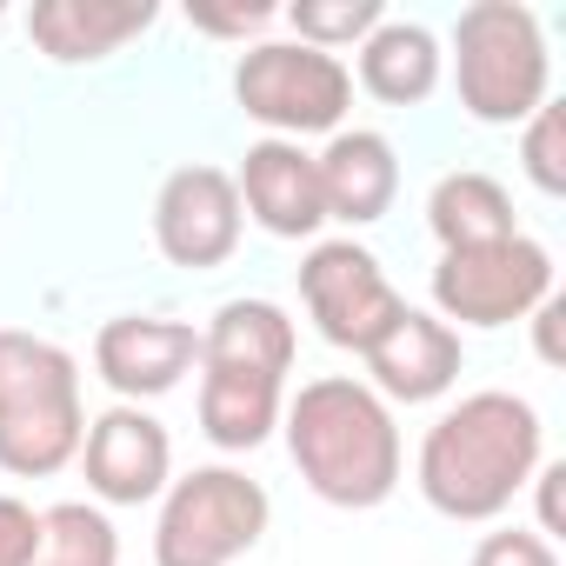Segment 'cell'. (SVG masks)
Returning a JSON list of instances; mask_svg holds the SVG:
<instances>
[{
    "mask_svg": "<svg viewBox=\"0 0 566 566\" xmlns=\"http://www.w3.org/2000/svg\"><path fill=\"white\" fill-rule=\"evenodd\" d=\"M539 460H546L539 407L506 394V387H486V394H467L460 407H447L427 427L413 480H420V500L433 513L480 526V520H500L526 493Z\"/></svg>",
    "mask_w": 566,
    "mask_h": 566,
    "instance_id": "1",
    "label": "cell"
},
{
    "mask_svg": "<svg viewBox=\"0 0 566 566\" xmlns=\"http://www.w3.org/2000/svg\"><path fill=\"white\" fill-rule=\"evenodd\" d=\"M280 433H287V453H294L301 480L327 506L367 513V506L394 500V486H400V427H394V407L367 380H347V374L307 380L287 400V413H280Z\"/></svg>",
    "mask_w": 566,
    "mask_h": 566,
    "instance_id": "2",
    "label": "cell"
},
{
    "mask_svg": "<svg viewBox=\"0 0 566 566\" xmlns=\"http://www.w3.org/2000/svg\"><path fill=\"white\" fill-rule=\"evenodd\" d=\"M87 413H81V367L67 347L0 327V473L54 480L81 460Z\"/></svg>",
    "mask_w": 566,
    "mask_h": 566,
    "instance_id": "3",
    "label": "cell"
},
{
    "mask_svg": "<svg viewBox=\"0 0 566 566\" xmlns=\"http://www.w3.org/2000/svg\"><path fill=\"white\" fill-rule=\"evenodd\" d=\"M453 94L480 127H526L553 101L546 28L520 0H473L453 21Z\"/></svg>",
    "mask_w": 566,
    "mask_h": 566,
    "instance_id": "4",
    "label": "cell"
},
{
    "mask_svg": "<svg viewBox=\"0 0 566 566\" xmlns=\"http://www.w3.org/2000/svg\"><path fill=\"white\" fill-rule=\"evenodd\" d=\"M273 500L240 467H193L167 480L154 520V566H233L260 546Z\"/></svg>",
    "mask_w": 566,
    "mask_h": 566,
    "instance_id": "5",
    "label": "cell"
},
{
    "mask_svg": "<svg viewBox=\"0 0 566 566\" xmlns=\"http://www.w3.org/2000/svg\"><path fill=\"white\" fill-rule=\"evenodd\" d=\"M233 101L247 120L266 127V140L340 134L354 107V74L340 54H321L307 41H253L233 67Z\"/></svg>",
    "mask_w": 566,
    "mask_h": 566,
    "instance_id": "6",
    "label": "cell"
},
{
    "mask_svg": "<svg viewBox=\"0 0 566 566\" xmlns=\"http://www.w3.org/2000/svg\"><path fill=\"white\" fill-rule=\"evenodd\" d=\"M553 294V253L533 233L493 240V247H467V253H440L433 266V314L460 334V327H513L526 321L539 301Z\"/></svg>",
    "mask_w": 566,
    "mask_h": 566,
    "instance_id": "7",
    "label": "cell"
},
{
    "mask_svg": "<svg viewBox=\"0 0 566 566\" xmlns=\"http://www.w3.org/2000/svg\"><path fill=\"white\" fill-rule=\"evenodd\" d=\"M301 301H307L321 340L340 347V354H367L407 314V301L394 294L387 266L360 240H321L301 260Z\"/></svg>",
    "mask_w": 566,
    "mask_h": 566,
    "instance_id": "8",
    "label": "cell"
},
{
    "mask_svg": "<svg viewBox=\"0 0 566 566\" xmlns=\"http://www.w3.org/2000/svg\"><path fill=\"white\" fill-rule=\"evenodd\" d=\"M240 193H233V174L227 167H174L154 193V247L167 253V266H187V273H213L233 260L240 247Z\"/></svg>",
    "mask_w": 566,
    "mask_h": 566,
    "instance_id": "9",
    "label": "cell"
},
{
    "mask_svg": "<svg viewBox=\"0 0 566 566\" xmlns=\"http://www.w3.org/2000/svg\"><path fill=\"white\" fill-rule=\"evenodd\" d=\"M81 467H87V493L101 506H147L174 480V440H167V427L147 407L120 400L101 420H87Z\"/></svg>",
    "mask_w": 566,
    "mask_h": 566,
    "instance_id": "10",
    "label": "cell"
},
{
    "mask_svg": "<svg viewBox=\"0 0 566 566\" xmlns=\"http://www.w3.org/2000/svg\"><path fill=\"white\" fill-rule=\"evenodd\" d=\"M193 367H200V334L187 321H167V314H114L94 334V374L127 407L174 394Z\"/></svg>",
    "mask_w": 566,
    "mask_h": 566,
    "instance_id": "11",
    "label": "cell"
},
{
    "mask_svg": "<svg viewBox=\"0 0 566 566\" xmlns=\"http://www.w3.org/2000/svg\"><path fill=\"white\" fill-rule=\"evenodd\" d=\"M233 193H240V213L273 240H314L327 227L314 154L301 140H253L233 174Z\"/></svg>",
    "mask_w": 566,
    "mask_h": 566,
    "instance_id": "12",
    "label": "cell"
},
{
    "mask_svg": "<svg viewBox=\"0 0 566 566\" xmlns=\"http://www.w3.org/2000/svg\"><path fill=\"white\" fill-rule=\"evenodd\" d=\"M367 387L387 400V407H427V400H440L453 380H460V367H467V354H460V334L440 321V314H420V307H407L367 354Z\"/></svg>",
    "mask_w": 566,
    "mask_h": 566,
    "instance_id": "13",
    "label": "cell"
},
{
    "mask_svg": "<svg viewBox=\"0 0 566 566\" xmlns=\"http://www.w3.org/2000/svg\"><path fill=\"white\" fill-rule=\"evenodd\" d=\"M314 180H321V207L340 227H374L387 220L394 193H400V154L387 134L374 127H340L321 154H314Z\"/></svg>",
    "mask_w": 566,
    "mask_h": 566,
    "instance_id": "14",
    "label": "cell"
},
{
    "mask_svg": "<svg viewBox=\"0 0 566 566\" xmlns=\"http://www.w3.org/2000/svg\"><path fill=\"white\" fill-rule=\"evenodd\" d=\"M154 21H160L154 0H41L28 14V41L54 67H87V61H107L127 41H140Z\"/></svg>",
    "mask_w": 566,
    "mask_h": 566,
    "instance_id": "15",
    "label": "cell"
},
{
    "mask_svg": "<svg viewBox=\"0 0 566 566\" xmlns=\"http://www.w3.org/2000/svg\"><path fill=\"white\" fill-rule=\"evenodd\" d=\"M280 413H287V380L240 374V367H200V433L220 453H253Z\"/></svg>",
    "mask_w": 566,
    "mask_h": 566,
    "instance_id": "16",
    "label": "cell"
},
{
    "mask_svg": "<svg viewBox=\"0 0 566 566\" xmlns=\"http://www.w3.org/2000/svg\"><path fill=\"white\" fill-rule=\"evenodd\" d=\"M440 74H447V54H440L433 28H420V21H394L387 14L360 41V87L380 107H420V101H433Z\"/></svg>",
    "mask_w": 566,
    "mask_h": 566,
    "instance_id": "17",
    "label": "cell"
},
{
    "mask_svg": "<svg viewBox=\"0 0 566 566\" xmlns=\"http://www.w3.org/2000/svg\"><path fill=\"white\" fill-rule=\"evenodd\" d=\"M294 321L273 301H227L200 334V367H240V374H294Z\"/></svg>",
    "mask_w": 566,
    "mask_h": 566,
    "instance_id": "18",
    "label": "cell"
},
{
    "mask_svg": "<svg viewBox=\"0 0 566 566\" xmlns=\"http://www.w3.org/2000/svg\"><path fill=\"white\" fill-rule=\"evenodd\" d=\"M427 227L440 240V253H467V247H493V240H513L520 220H513V193L480 174V167H453L433 180L427 193Z\"/></svg>",
    "mask_w": 566,
    "mask_h": 566,
    "instance_id": "19",
    "label": "cell"
},
{
    "mask_svg": "<svg viewBox=\"0 0 566 566\" xmlns=\"http://www.w3.org/2000/svg\"><path fill=\"white\" fill-rule=\"evenodd\" d=\"M34 566H120V533L101 506L61 500L41 513V553Z\"/></svg>",
    "mask_w": 566,
    "mask_h": 566,
    "instance_id": "20",
    "label": "cell"
},
{
    "mask_svg": "<svg viewBox=\"0 0 566 566\" xmlns=\"http://www.w3.org/2000/svg\"><path fill=\"white\" fill-rule=\"evenodd\" d=\"M380 21H387L380 0H294V8H287L294 41H307V48H321V54H334V48H360Z\"/></svg>",
    "mask_w": 566,
    "mask_h": 566,
    "instance_id": "21",
    "label": "cell"
},
{
    "mask_svg": "<svg viewBox=\"0 0 566 566\" xmlns=\"http://www.w3.org/2000/svg\"><path fill=\"white\" fill-rule=\"evenodd\" d=\"M520 167H526V180L539 187V193H566V107L559 101H546L526 127H520Z\"/></svg>",
    "mask_w": 566,
    "mask_h": 566,
    "instance_id": "22",
    "label": "cell"
},
{
    "mask_svg": "<svg viewBox=\"0 0 566 566\" xmlns=\"http://www.w3.org/2000/svg\"><path fill=\"white\" fill-rule=\"evenodd\" d=\"M473 566H559V553L533 526H506V533H486L473 546Z\"/></svg>",
    "mask_w": 566,
    "mask_h": 566,
    "instance_id": "23",
    "label": "cell"
},
{
    "mask_svg": "<svg viewBox=\"0 0 566 566\" xmlns=\"http://www.w3.org/2000/svg\"><path fill=\"white\" fill-rule=\"evenodd\" d=\"M34 553H41V513L0 493V566H34Z\"/></svg>",
    "mask_w": 566,
    "mask_h": 566,
    "instance_id": "24",
    "label": "cell"
},
{
    "mask_svg": "<svg viewBox=\"0 0 566 566\" xmlns=\"http://www.w3.org/2000/svg\"><path fill=\"white\" fill-rule=\"evenodd\" d=\"M280 8H266V0H253V8H193L187 21L200 28V34H213V41H247V34H260L266 21H273Z\"/></svg>",
    "mask_w": 566,
    "mask_h": 566,
    "instance_id": "25",
    "label": "cell"
},
{
    "mask_svg": "<svg viewBox=\"0 0 566 566\" xmlns=\"http://www.w3.org/2000/svg\"><path fill=\"white\" fill-rule=\"evenodd\" d=\"M559 480H566V460H539V473L526 480L533 493H539V539H553V533H566V513H559Z\"/></svg>",
    "mask_w": 566,
    "mask_h": 566,
    "instance_id": "26",
    "label": "cell"
},
{
    "mask_svg": "<svg viewBox=\"0 0 566 566\" xmlns=\"http://www.w3.org/2000/svg\"><path fill=\"white\" fill-rule=\"evenodd\" d=\"M526 321H533V347H539V360H546V367H566V347H559V327H566V301H559V294H546V301H539Z\"/></svg>",
    "mask_w": 566,
    "mask_h": 566,
    "instance_id": "27",
    "label": "cell"
}]
</instances>
